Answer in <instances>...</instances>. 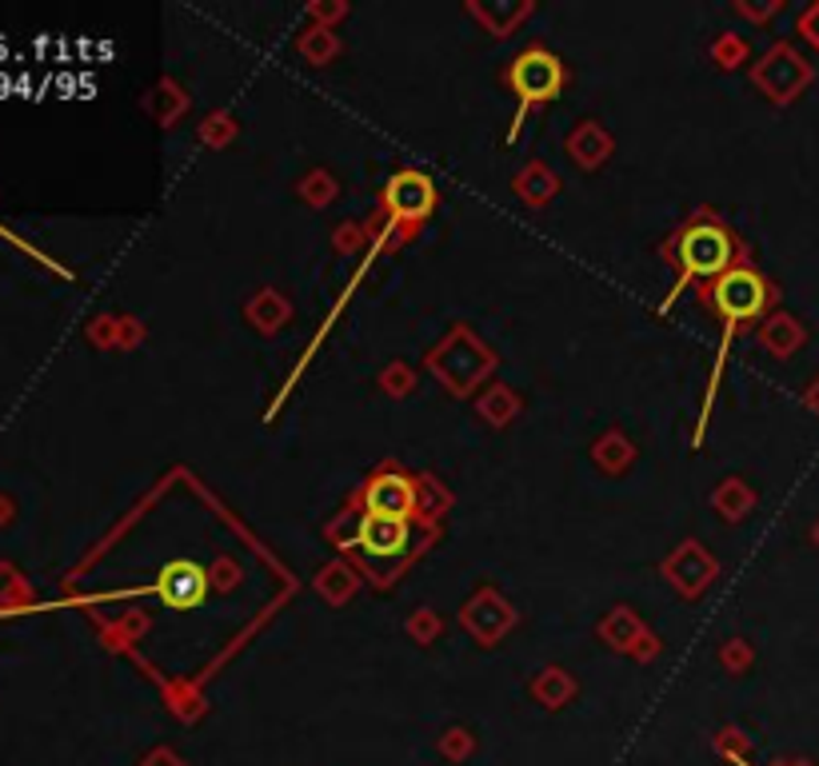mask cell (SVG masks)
<instances>
[{
	"mask_svg": "<svg viewBox=\"0 0 819 766\" xmlns=\"http://www.w3.org/2000/svg\"><path fill=\"white\" fill-rule=\"evenodd\" d=\"M507 85H512V92L520 96V112H516V124H520L524 112H528V105H536V100H552V96L560 92V85H564L560 56L544 53V48H528L524 56H516L512 73H507Z\"/></svg>",
	"mask_w": 819,
	"mask_h": 766,
	"instance_id": "obj_2",
	"label": "cell"
},
{
	"mask_svg": "<svg viewBox=\"0 0 819 766\" xmlns=\"http://www.w3.org/2000/svg\"><path fill=\"white\" fill-rule=\"evenodd\" d=\"M432 200H436V192H432V180L421 176V172H400V176L389 180V192H384V204H389L400 220H421V216H428Z\"/></svg>",
	"mask_w": 819,
	"mask_h": 766,
	"instance_id": "obj_7",
	"label": "cell"
},
{
	"mask_svg": "<svg viewBox=\"0 0 819 766\" xmlns=\"http://www.w3.org/2000/svg\"><path fill=\"white\" fill-rule=\"evenodd\" d=\"M357 543L376 559H392V555L408 551V519H389V515H360Z\"/></svg>",
	"mask_w": 819,
	"mask_h": 766,
	"instance_id": "obj_6",
	"label": "cell"
},
{
	"mask_svg": "<svg viewBox=\"0 0 819 766\" xmlns=\"http://www.w3.org/2000/svg\"><path fill=\"white\" fill-rule=\"evenodd\" d=\"M712 304H716V311L728 319V328H732V324H744V319H755L767 304L764 276H755L752 267H728V272L716 276V284H712Z\"/></svg>",
	"mask_w": 819,
	"mask_h": 766,
	"instance_id": "obj_3",
	"label": "cell"
},
{
	"mask_svg": "<svg viewBox=\"0 0 819 766\" xmlns=\"http://www.w3.org/2000/svg\"><path fill=\"white\" fill-rule=\"evenodd\" d=\"M156 595L168 606H176V611H193L208 595V571L200 563H193V559H173L156 574Z\"/></svg>",
	"mask_w": 819,
	"mask_h": 766,
	"instance_id": "obj_4",
	"label": "cell"
},
{
	"mask_svg": "<svg viewBox=\"0 0 819 766\" xmlns=\"http://www.w3.org/2000/svg\"><path fill=\"white\" fill-rule=\"evenodd\" d=\"M364 507H368V515L408 519L412 507H416V488H412V479L396 475V471H384V475H376L372 483H368Z\"/></svg>",
	"mask_w": 819,
	"mask_h": 766,
	"instance_id": "obj_5",
	"label": "cell"
},
{
	"mask_svg": "<svg viewBox=\"0 0 819 766\" xmlns=\"http://www.w3.org/2000/svg\"><path fill=\"white\" fill-rule=\"evenodd\" d=\"M676 264H679L676 292L700 276H723V272L732 267V236L712 220L688 223L676 240ZM676 292H671V296H676Z\"/></svg>",
	"mask_w": 819,
	"mask_h": 766,
	"instance_id": "obj_1",
	"label": "cell"
}]
</instances>
